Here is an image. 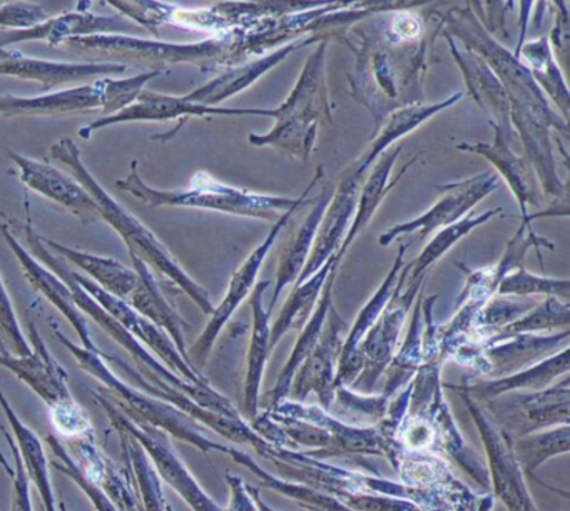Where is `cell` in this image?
Masks as SVG:
<instances>
[{"instance_id":"6da1fadb","label":"cell","mask_w":570,"mask_h":511,"mask_svg":"<svg viewBox=\"0 0 570 511\" xmlns=\"http://www.w3.org/2000/svg\"><path fill=\"white\" fill-rule=\"evenodd\" d=\"M429 40L393 42L386 32L363 33L356 53L355 73H348L353 99L370 110L380 129L386 117L406 106L423 104L422 76L426 69Z\"/></svg>"},{"instance_id":"7a4b0ae2","label":"cell","mask_w":570,"mask_h":511,"mask_svg":"<svg viewBox=\"0 0 570 511\" xmlns=\"http://www.w3.org/2000/svg\"><path fill=\"white\" fill-rule=\"evenodd\" d=\"M256 42L253 29H236L198 43L155 42L121 33L71 37L62 43L75 52L116 57L148 67V70L163 72L171 63L186 62L195 63L206 72L219 66H239L248 53H259Z\"/></svg>"},{"instance_id":"3957f363","label":"cell","mask_w":570,"mask_h":511,"mask_svg":"<svg viewBox=\"0 0 570 511\" xmlns=\"http://www.w3.org/2000/svg\"><path fill=\"white\" fill-rule=\"evenodd\" d=\"M52 159L65 164L71 170L75 179L91 194L98 206L101 219L111 224L119 236L128 246L129 254H135L139 259L145 261L148 266L155 267L163 276L168 277L173 284L185 291L193 303L205 314L212 316L215 306L212 303V296L205 287L199 286L193 277L186 274V271L179 266L176 257L169 253L168 247L146 227L135 214L129 213L122 204H119L115 197L106 193L105 187L96 180V177L89 173L88 167L82 163L81 150L78 144L69 137H62L51 147Z\"/></svg>"},{"instance_id":"277c9868","label":"cell","mask_w":570,"mask_h":511,"mask_svg":"<svg viewBox=\"0 0 570 511\" xmlns=\"http://www.w3.org/2000/svg\"><path fill=\"white\" fill-rule=\"evenodd\" d=\"M325 167L318 166L315 177L302 196L292 197L266 196L249 193L246 189L218 183L208 173H198L193 177L191 186L186 190H158L149 187L139 176L138 160H132L128 177L119 179L116 186L135 196L149 207H193V209L218 210L233 216L256 217L275 224L286 210L309 196L316 184L323 179Z\"/></svg>"},{"instance_id":"5b68a950","label":"cell","mask_w":570,"mask_h":511,"mask_svg":"<svg viewBox=\"0 0 570 511\" xmlns=\"http://www.w3.org/2000/svg\"><path fill=\"white\" fill-rule=\"evenodd\" d=\"M26 237H28L29 247H31L32 253H35L36 259H41L56 276L61 277L66 284H68L69 289L72 293V299H75L76 306L79 309L88 313L112 340L118 341L129 354H131L132 360L136 361V367H138V373L148 381L151 386L163 387V386H175L176 390L185 393L186 396L191 397L195 403H198L199 406L206 407V410L215 411V413L225 414V416L229 417H242L239 411L236 410L235 404L228 400V397L219 394L212 384L208 386H195V384L188 383V381L183 380L178 374L173 373L168 366L159 363L153 354H149V351H146L145 347L141 346L138 340L132 336L129 331H126L115 317L109 316L75 279H72L71 273H69L68 264L62 261L61 256H55L51 253V249L45 246L42 243L41 234L35 229L32 226L31 216L28 217V224L24 227Z\"/></svg>"},{"instance_id":"8992f818","label":"cell","mask_w":570,"mask_h":511,"mask_svg":"<svg viewBox=\"0 0 570 511\" xmlns=\"http://www.w3.org/2000/svg\"><path fill=\"white\" fill-rule=\"evenodd\" d=\"M55 333L58 340L68 347L69 353L76 357L79 367L101 383L99 391H102L129 420L158 428V430L168 433L169 436L193 444L205 453L218 451V453L228 454L229 446L209 440L205 434L206 428L202 426L198 421L193 420L191 416L183 413L173 404L158 400V397L151 396V394L145 393V391L138 390V387L131 386L121 377L116 376L109 370L105 356H101V354L85 350L81 344H76L59 330H55Z\"/></svg>"},{"instance_id":"52a82bcc","label":"cell","mask_w":570,"mask_h":511,"mask_svg":"<svg viewBox=\"0 0 570 511\" xmlns=\"http://www.w3.org/2000/svg\"><path fill=\"white\" fill-rule=\"evenodd\" d=\"M92 400L105 410L112 430L128 433L141 444L159 480L166 481L191 507L193 511H225V508L219 507L189 473L188 468L173 448L168 433L149 424L129 420L102 391H95Z\"/></svg>"},{"instance_id":"ba28073f","label":"cell","mask_w":570,"mask_h":511,"mask_svg":"<svg viewBox=\"0 0 570 511\" xmlns=\"http://www.w3.org/2000/svg\"><path fill=\"white\" fill-rule=\"evenodd\" d=\"M409 273L410 266L405 264L403 269L400 271L392 299L389 301L379 320L370 327L368 333L365 334L362 343L355 350L363 357L362 373L350 386V390L356 391V393L372 394L380 376L385 373L386 367L395 357L406 317H409L410 309H412L420 291L425 287L426 276H429L426 274V276L419 277L412 283H406ZM342 363H345V361H342Z\"/></svg>"},{"instance_id":"9c48e42d","label":"cell","mask_w":570,"mask_h":511,"mask_svg":"<svg viewBox=\"0 0 570 511\" xmlns=\"http://www.w3.org/2000/svg\"><path fill=\"white\" fill-rule=\"evenodd\" d=\"M569 374H566L547 390L507 393L479 404L490 420L513 440L546 428L569 424Z\"/></svg>"},{"instance_id":"30bf717a","label":"cell","mask_w":570,"mask_h":511,"mask_svg":"<svg viewBox=\"0 0 570 511\" xmlns=\"http://www.w3.org/2000/svg\"><path fill=\"white\" fill-rule=\"evenodd\" d=\"M449 390L456 391L462 397L463 404L469 410L473 423L479 428L483 448H485L487 461H489V478L493 493L505 504L509 511H539L533 503L519 461L512 450V438L500 430L489 414L482 410L479 403L466 393L463 384H445Z\"/></svg>"},{"instance_id":"8fae6325","label":"cell","mask_w":570,"mask_h":511,"mask_svg":"<svg viewBox=\"0 0 570 511\" xmlns=\"http://www.w3.org/2000/svg\"><path fill=\"white\" fill-rule=\"evenodd\" d=\"M500 177L493 170H483L469 179L456 180V183L440 184L435 189L442 194L440 200L433 204L422 216L412 220L396 224L386 229L379 237L380 246H390L400 236L419 233L420 239H425L435 230L452 226L466 216L473 206L485 199L489 194L499 187Z\"/></svg>"},{"instance_id":"7c38bea8","label":"cell","mask_w":570,"mask_h":511,"mask_svg":"<svg viewBox=\"0 0 570 511\" xmlns=\"http://www.w3.org/2000/svg\"><path fill=\"white\" fill-rule=\"evenodd\" d=\"M302 204H308V197L299 200L296 206L286 210V213L283 214L275 224H273L272 230H269L266 239L263 240V243L259 244V246L256 247L248 257H246L245 263H243L242 266L235 271V274H233L232 281H229L228 291H226V296L223 297L222 303H219L218 306L215 307V311H213L212 320L206 324L205 331L199 334L196 343L188 350L189 361H191L193 366H195L196 370L205 366L223 327L228 324V321L232 320L233 314H235V311L242 306L243 301L248 297V294L255 289L256 277H258L263 263H265L266 257H268L272 247L275 246L279 234L285 229L286 224L289 223L293 214L298 210V207L302 206Z\"/></svg>"},{"instance_id":"4fadbf2b","label":"cell","mask_w":570,"mask_h":511,"mask_svg":"<svg viewBox=\"0 0 570 511\" xmlns=\"http://www.w3.org/2000/svg\"><path fill=\"white\" fill-rule=\"evenodd\" d=\"M72 279L109 314L115 317L126 331L132 334L138 341L148 344L161 360H165L166 366L173 371V373L181 376L183 380L188 383L195 384V386H208V380L203 376L202 371L196 370L191 363L185 360L179 353L176 344L173 343L171 337L165 333V331L156 327L151 321L142 317L131 304L126 303L125 299L112 296L108 291L102 289L101 286L89 279V277L82 276V274L76 273V271L69 269Z\"/></svg>"},{"instance_id":"5bb4252c","label":"cell","mask_w":570,"mask_h":511,"mask_svg":"<svg viewBox=\"0 0 570 511\" xmlns=\"http://www.w3.org/2000/svg\"><path fill=\"white\" fill-rule=\"evenodd\" d=\"M345 331V320L340 316L338 309L333 304L330 307L322 337L293 377L289 400L303 403L309 393H315L320 406L323 410H330L335 397V374L346 336Z\"/></svg>"},{"instance_id":"9a60e30c","label":"cell","mask_w":570,"mask_h":511,"mask_svg":"<svg viewBox=\"0 0 570 511\" xmlns=\"http://www.w3.org/2000/svg\"><path fill=\"white\" fill-rule=\"evenodd\" d=\"M206 116H263L272 117L273 110L265 109H225V107H206L202 104L189 102L185 96L175 97L168 94L153 92V90H142L138 99L112 114V116L101 117L99 120L89 124L85 129L79 130V136L85 139H91L96 130L105 129L112 124L129 122V120H166L183 119L188 117H206Z\"/></svg>"},{"instance_id":"2e32d148","label":"cell","mask_w":570,"mask_h":511,"mask_svg":"<svg viewBox=\"0 0 570 511\" xmlns=\"http://www.w3.org/2000/svg\"><path fill=\"white\" fill-rule=\"evenodd\" d=\"M106 361L109 363L118 364L121 367L122 373L131 381V386L138 387V390L145 391V393L151 394V396L158 397V400L166 401V403L173 404L178 407L183 413L191 416L193 420L198 421L202 426L209 428V430L216 431L222 434L226 440L232 441L235 444H252L255 448L256 453L262 456L265 453L266 448L272 446L268 441L263 440L252 424L246 423L243 417H229L225 414L215 413V411L206 410V407L199 406L198 403L186 396L181 391L176 390L175 386H163L155 387L141 376V374L132 367L131 364L122 361L118 356H108L106 354Z\"/></svg>"},{"instance_id":"e0dca14e","label":"cell","mask_w":570,"mask_h":511,"mask_svg":"<svg viewBox=\"0 0 570 511\" xmlns=\"http://www.w3.org/2000/svg\"><path fill=\"white\" fill-rule=\"evenodd\" d=\"M29 340L32 343L29 356H14L8 350L0 351V366L8 367L24 381L45 401L48 410L75 400L69 390L68 373L52 356L32 321L29 323Z\"/></svg>"},{"instance_id":"ac0fdd59","label":"cell","mask_w":570,"mask_h":511,"mask_svg":"<svg viewBox=\"0 0 570 511\" xmlns=\"http://www.w3.org/2000/svg\"><path fill=\"white\" fill-rule=\"evenodd\" d=\"M330 39L320 40L306 60L305 67L289 92L288 99L273 109V119L289 117L316 126H332L333 107L330 102L328 82H326V50Z\"/></svg>"},{"instance_id":"d6986e66","label":"cell","mask_w":570,"mask_h":511,"mask_svg":"<svg viewBox=\"0 0 570 511\" xmlns=\"http://www.w3.org/2000/svg\"><path fill=\"white\" fill-rule=\"evenodd\" d=\"M363 180L352 174L342 173L338 186L335 187L332 200L320 220L315 240H313L312 253L303 267L296 284H302L309 276L316 273L330 257H335L342 247L343 239L352 226L353 216L356 210L360 187Z\"/></svg>"},{"instance_id":"ffe728a7","label":"cell","mask_w":570,"mask_h":511,"mask_svg":"<svg viewBox=\"0 0 570 511\" xmlns=\"http://www.w3.org/2000/svg\"><path fill=\"white\" fill-rule=\"evenodd\" d=\"M489 124L495 134L492 144L462 143L456 146V149L485 157L495 167L497 176L502 177L509 189L512 190L513 197L519 203L522 220L530 223L529 207H540L543 203L542 187L537 179L535 170L525 157L517 156L510 149V143L503 137L500 127L490 120Z\"/></svg>"},{"instance_id":"44dd1931","label":"cell","mask_w":570,"mask_h":511,"mask_svg":"<svg viewBox=\"0 0 570 511\" xmlns=\"http://www.w3.org/2000/svg\"><path fill=\"white\" fill-rule=\"evenodd\" d=\"M68 444L66 448L79 470L108 494L118 511H139V497L131 470L125 461L119 466L99 448L96 433L68 441Z\"/></svg>"},{"instance_id":"7402d4cb","label":"cell","mask_w":570,"mask_h":511,"mask_svg":"<svg viewBox=\"0 0 570 511\" xmlns=\"http://www.w3.org/2000/svg\"><path fill=\"white\" fill-rule=\"evenodd\" d=\"M9 156L18 166L19 176L26 186L71 210L85 226L101 220L95 199L78 180L51 164L16 153H9Z\"/></svg>"},{"instance_id":"603a6c76","label":"cell","mask_w":570,"mask_h":511,"mask_svg":"<svg viewBox=\"0 0 570 511\" xmlns=\"http://www.w3.org/2000/svg\"><path fill=\"white\" fill-rule=\"evenodd\" d=\"M128 69L121 62H52V60L35 59L19 50L0 47V73L18 77V79L41 82L45 92L55 87L76 80L98 76H119Z\"/></svg>"},{"instance_id":"cb8c5ba5","label":"cell","mask_w":570,"mask_h":511,"mask_svg":"<svg viewBox=\"0 0 570 511\" xmlns=\"http://www.w3.org/2000/svg\"><path fill=\"white\" fill-rule=\"evenodd\" d=\"M268 411L283 414V416L309 421V423L323 428L332 440V456H342V454H385L389 456V443L383 440L376 426H355V424L343 423L338 417L330 416L320 404L305 406L298 401L286 397Z\"/></svg>"},{"instance_id":"d4e9b609","label":"cell","mask_w":570,"mask_h":511,"mask_svg":"<svg viewBox=\"0 0 570 511\" xmlns=\"http://www.w3.org/2000/svg\"><path fill=\"white\" fill-rule=\"evenodd\" d=\"M449 40L450 52L453 59L459 63L465 79L469 96L475 100L476 106L489 114L490 122L495 124L502 130L503 137L512 143L515 137L512 122H510V102L505 89L499 77L495 76L489 63L476 56L472 50L465 47H459V43L452 37L443 36Z\"/></svg>"},{"instance_id":"484cf974","label":"cell","mask_w":570,"mask_h":511,"mask_svg":"<svg viewBox=\"0 0 570 511\" xmlns=\"http://www.w3.org/2000/svg\"><path fill=\"white\" fill-rule=\"evenodd\" d=\"M0 233L4 236L6 243L9 244L12 253L18 257L19 263H21L22 273H24L26 279L32 284L35 289L45 294L46 299L51 301V303L55 304V306L58 307L66 317H68L69 323L72 324L76 333L81 337L82 347L106 357V354L102 353V351L96 346L95 341H92L88 321H86L82 311L76 306L68 284H66L61 277L56 276L51 269L42 266V264L39 263L32 254H29V250L26 249L18 239H16L14 234L11 233V229H9L2 220H0Z\"/></svg>"},{"instance_id":"4316f807","label":"cell","mask_w":570,"mask_h":511,"mask_svg":"<svg viewBox=\"0 0 570 511\" xmlns=\"http://www.w3.org/2000/svg\"><path fill=\"white\" fill-rule=\"evenodd\" d=\"M108 77L89 86L58 90L39 97H0V116H68L91 109H108Z\"/></svg>"},{"instance_id":"83f0119b","label":"cell","mask_w":570,"mask_h":511,"mask_svg":"<svg viewBox=\"0 0 570 511\" xmlns=\"http://www.w3.org/2000/svg\"><path fill=\"white\" fill-rule=\"evenodd\" d=\"M320 40H323V37L313 36L309 39L292 40V42L276 49L275 52L268 53V56L258 57L252 62L232 67V69L219 73L218 77L185 97L189 102L202 104L206 107H218V104H222L223 100L252 87L259 77L265 76L273 67L282 63L286 57L292 56L299 47H306L309 43L320 42Z\"/></svg>"},{"instance_id":"f1b7e54d","label":"cell","mask_w":570,"mask_h":511,"mask_svg":"<svg viewBox=\"0 0 570 511\" xmlns=\"http://www.w3.org/2000/svg\"><path fill=\"white\" fill-rule=\"evenodd\" d=\"M570 331L556 334H519L505 341L483 347V356L489 363V377L509 376L540 363L546 357L569 347Z\"/></svg>"},{"instance_id":"f546056e","label":"cell","mask_w":570,"mask_h":511,"mask_svg":"<svg viewBox=\"0 0 570 511\" xmlns=\"http://www.w3.org/2000/svg\"><path fill=\"white\" fill-rule=\"evenodd\" d=\"M462 99L463 94L456 92L436 104H415V106L402 107V109L390 114L385 122L380 126V129L373 132L372 144L366 147L365 153L362 154L358 160H355V163L346 167V173L360 177V179H366V173H368L370 166H373L376 159H379L383 153H386V149H389L392 144L405 137L406 134L419 129L423 122L432 119L433 116L442 112V110L455 106V104H459Z\"/></svg>"},{"instance_id":"4dcf8cb0","label":"cell","mask_w":570,"mask_h":511,"mask_svg":"<svg viewBox=\"0 0 570 511\" xmlns=\"http://www.w3.org/2000/svg\"><path fill=\"white\" fill-rule=\"evenodd\" d=\"M91 3L79 2L75 12H66L62 16L52 17L32 29L2 30L0 32V47L19 43L22 40H48L49 46L55 47L71 37L92 36L105 33V30H119L126 26V20L116 17L95 16L88 12Z\"/></svg>"},{"instance_id":"1f68e13d","label":"cell","mask_w":570,"mask_h":511,"mask_svg":"<svg viewBox=\"0 0 570 511\" xmlns=\"http://www.w3.org/2000/svg\"><path fill=\"white\" fill-rule=\"evenodd\" d=\"M131 261L136 274H138V283H136L135 291H132L131 296H129L131 306L135 307L142 317L151 321L156 327L165 331V333L171 337L176 347H178L181 356L185 357L188 363H191V361H189L185 337V331L189 330L188 321H186L185 317L171 306V303L163 296L161 287H159L158 281L155 279L151 271H149L148 264L139 259L135 254H131Z\"/></svg>"},{"instance_id":"d6a6232c","label":"cell","mask_w":570,"mask_h":511,"mask_svg":"<svg viewBox=\"0 0 570 511\" xmlns=\"http://www.w3.org/2000/svg\"><path fill=\"white\" fill-rule=\"evenodd\" d=\"M338 267L340 263L335 259L332 271H330L328 277H326V283L325 286H323L318 304H316L315 311H313L308 323H306L305 327L299 331L298 340H296L292 354H289L288 361H286L282 373H279L275 387L259 400V407H263V410H272V407H275L279 401L286 400V397L289 396V387H292V381L293 377H295L296 371H298L299 366L305 363L306 357H308L309 353L315 350L316 343H318L320 337H322L323 327H325L330 307L333 306V287H335Z\"/></svg>"},{"instance_id":"836d02e7","label":"cell","mask_w":570,"mask_h":511,"mask_svg":"<svg viewBox=\"0 0 570 511\" xmlns=\"http://www.w3.org/2000/svg\"><path fill=\"white\" fill-rule=\"evenodd\" d=\"M335 186L332 183L323 187L322 194L315 199V207L312 213L303 220L302 226L289 236L279 250L278 267H276V286L273 291L272 301H269L268 313L273 314L276 301L279 299L286 287L295 286L312 253L313 240H315L316 230H318L320 220L332 200Z\"/></svg>"},{"instance_id":"e575fe53","label":"cell","mask_w":570,"mask_h":511,"mask_svg":"<svg viewBox=\"0 0 570 511\" xmlns=\"http://www.w3.org/2000/svg\"><path fill=\"white\" fill-rule=\"evenodd\" d=\"M570 347H563L559 353L546 357L540 363L532 364L525 370L517 371L509 376L493 377V380H476L475 383H465L466 393L476 401L492 400L507 393L519 391H542L552 386L560 376L569 374Z\"/></svg>"},{"instance_id":"d590c367","label":"cell","mask_w":570,"mask_h":511,"mask_svg":"<svg viewBox=\"0 0 570 511\" xmlns=\"http://www.w3.org/2000/svg\"><path fill=\"white\" fill-rule=\"evenodd\" d=\"M403 147L399 146L396 149L383 153L382 156L376 159V163L373 164V170L370 173V176L363 180L362 187H360L358 199H356V210L355 216H353L352 226H350L348 233H346L345 239H343L342 247H340L335 256L338 263H342L343 257L348 253L353 240L366 229L370 220L375 216L376 210L382 206L385 197L389 196L390 190L400 183V179L405 176L406 169L415 163L416 156L412 157V159L402 167L396 179L390 180L393 166H395L396 159H399Z\"/></svg>"},{"instance_id":"8d00e7d4","label":"cell","mask_w":570,"mask_h":511,"mask_svg":"<svg viewBox=\"0 0 570 511\" xmlns=\"http://www.w3.org/2000/svg\"><path fill=\"white\" fill-rule=\"evenodd\" d=\"M269 281H263L252 291L253 327L252 341H249L248 357H246L245 386V413L249 420H255L259 413V400H262L263 374H265L266 363H268L272 347H269V327H272V314L263 307V294L269 287Z\"/></svg>"},{"instance_id":"74e56055","label":"cell","mask_w":570,"mask_h":511,"mask_svg":"<svg viewBox=\"0 0 570 511\" xmlns=\"http://www.w3.org/2000/svg\"><path fill=\"white\" fill-rule=\"evenodd\" d=\"M0 406L4 410L9 424H11L12 436L18 443L22 461H24L29 481L35 483L39 494H41L45 511H59L58 503H56L55 488H52L51 471H49V460L46 456L41 438L18 416L2 387H0Z\"/></svg>"},{"instance_id":"f35d334b","label":"cell","mask_w":570,"mask_h":511,"mask_svg":"<svg viewBox=\"0 0 570 511\" xmlns=\"http://www.w3.org/2000/svg\"><path fill=\"white\" fill-rule=\"evenodd\" d=\"M41 239L48 249H52L58 256L71 261L79 269L86 271L98 286L108 291L112 296L126 301L135 291L138 274L135 269L125 266L121 261L95 256V254L86 253V250L72 249V247L62 246V244L48 239V237L41 236Z\"/></svg>"},{"instance_id":"ab89813d","label":"cell","mask_w":570,"mask_h":511,"mask_svg":"<svg viewBox=\"0 0 570 511\" xmlns=\"http://www.w3.org/2000/svg\"><path fill=\"white\" fill-rule=\"evenodd\" d=\"M335 257H330L318 271L302 284H295L292 293L286 297L285 304L279 309L278 317L269 327V347L275 350L276 344L282 341L288 331H302L305 324L312 317L320 296H322L323 286H325L326 277L332 271Z\"/></svg>"},{"instance_id":"60d3db41","label":"cell","mask_w":570,"mask_h":511,"mask_svg":"<svg viewBox=\"0 0 570 511\" xmlns=\"http://www.w3.org/2000/svg\"><path fill=\"white\" fill-rule=\"evenodd\" d=\"M519 56L523 57L522 63L529 69L530 76L535 80L539 89L547 94L552 102H556L560 116L569 122L570 94L549 39L540 37L533 42L523 43Z\"/></svg>"},{"instance_id":"b9f144b4","label":"cell","mask_w":570,"mask_h":511,"mask_svg":"<svg viewBox=\"0 0 570 511\" xmlns=\"http://www.w3.org/2000/svg\"><path fill=\"white\" fill-rule=\"evenodd\" d=\"M228 454L233 458V461L242 464L243 468H246V470L252 471L255 476H258L259 488L276 491V493L289 498V500L295 501V503H298L302 508H306V510L352 511L348 510L345 504L340 503L336 498L322 493V491L315 490V488L306 487V484L303 483H295V481L283 480V478L276 476V474L268 473V471L259 466L255 458L249 456L245 451L229 446Z\"/></svg>"},{"instance_id":"7bdbcfd3","label":"cell","mask_w":570,"mask_h":511,"mask_svg":"<svg viewBox=\"0 0 570 511\" xmlns=\"http://www.w3.org/2000/svg\"><path fill=\"white\" fill-rule=\"evenodd\" d=\"M409 249V243L400 244L399 253H396L395 261H393L392 269L386 274L383 283L380 284L379 289L375 291L368 303L362 307L355 323L350 327L346 333L345 341H343L342 353H340L338 363L350 360L355 354L356 347L362 343L365 334L368 333L370 327L379 320L380 314L385 309L389 301L392 299L393 291H395L396 281H399L400 271L405 266V254Z\"/></svg>"},{"instance_id":"ee69618b","label":"cell","mask_w":570,"mask_h":511,"mask_svg":"<svg viewBox=\"0 0 570 511\" xmlns=\"http://www.w3.org/2000/svg\"><path fill=\"white\" fill-rule=\"evenodd\" d=\"M512 450L522 473L533 476L535 471L550 458L569 453L570 426L560 424V426H553L547 431H535V433L513 438Z\"/></svg>"},{"instance_id":"f6af8a7d","label":"cell","mask_w":570,"mask_h":511,"mask_svg":"<svg viewBox=\"0 0 570 511\" xmlns=\"http://www.w3.org/2000/svg\"><path fill=\"white\" fill-rule=\"evenodd\" d=\"M275 126L266 134H249L253 146H272L293 159L309 160L315 150L318 127L289 117L275 119Z\"/></svg>"},{"instance_id":"bcb514c9","label":"cell","mask_w":570,"mask_h":511,"mask_svg":"<svg viewBox=\"0 0 570 511\" xmlns=\"http://www.w3.org/2000/svg\"><path fill=\"white\" fill-rule=\"evenodd\" d=\"M502 213V207H493V209L487 210V213L479 214H470V216L463 217L459 223L452 224V226L443 227L439 233L433 236V239L426 244L425 249L409 264L410 273L409 277H406V283H412V281L419 279V277L426 276L429 274L430 267L443 256V254L449 253L460 239L469 236L475 227L482 226V224L489 223L493 216Z\"/></svg>"},{"instance_id":"7dc6e473","label":"cell","mask_w":570,"mask_h":511,"mask_svg":"<svg viewBox=\"0 0 570 511\" xmlns=\"http://www.w3.org/2000/svg\"><path fill=\"white\" fill-rule=\"evenodd\" d=\"M570 324V304L559 297L547 296L535 303L532 309L527 311L519 320L503 327L492 337L485 346L519 336V334L547 333V331H566ZM483 346V347H485Z\"/></svg>"},{"instance_id":"c3c4849f","label":"cell","mask_w":570,"mask_h":511,"mask_svg":"<svg viewBox=\"0 0 570 511\" xmlns=\"http://www.w3.org/2000/svg\"><path fill=\"white\" fill-rule=\"evenodd\" d=\"M497 294L513 297L552 296L569 303L570 281L537 276V274L527 271L525 267L519 266L500 281Z\"/></svg>"},{"instance_id":"681fc988","label":"cell","mask_w":570,"mask_h":511,"mask_svg":"<svg viewBox=\"0 0 570 511\" xmlns=\"http://www.w3.org/2000/svg\"><path fill=\"white\" fill-rule=\"evenodd\" d=\"M46 444H48L49 450H51V460H49V468H55L59 473L66 474V476L71 478L82 491H85L86 497L91 501L92 507L98 511H118V508L115 507L111 500H109L108 494L98 487V484L91 483L88 478L82 474V471L79 470L76 461L72 460L71 454H69L68 448L62 443L61 438L56 433L46 434Z\"/></svg>"},{"instance_id":"f907efd6","label":"cell","mask_w":570,"mask_h":511,"mask_svg":"<svg viewBox=\"0 0 570 511\" xmlns=\"http://www.w3.org/2000/svg\"><path fill=\"white\" fill-rule=\"evenodd\" d=\"M390 400L392 396L386 393L375 396V394L356 393L346 386L335 387V397H333V401L342 407L343 414L356 423L355 426L379 424L385 416Z\"/></svg>"},{"instance_id":"816d5d0a","label":"cell","mask_w":570,"mask_h":511,"mask_svg":"<svg viewBox=\"0 0 570 511\" xmlns=\"http://www.w3.org/2000/svg\"><path fill=\"white\" fill-rule=\"evenodd\" d=\"M48 411L52 426L58 431L59 436L66 438L68 441L95 433L91 416L86 407H82L76 400L59 404Z\"/></svg>"},{"instance_id":"f5cc1de1","label":"cell","mask_w":570,"mask_h":511,"mask_svg":"<svg viewBox=\"0 0 570 511\" xmlns=\"http://www.w3.org/2000/svg\"><path fill=\"white\" fill-rule=\"evenodd\" d=\"M0 431L4 433L6 441H8L9 448H11L16 463V473L14 478H12L11 511H35V508H32L28 471H26L24 461H22L21 453H19L14 436H12L11 431L2 426V423H0Z\"/></svg>"},{"instance_id":"db71d44e","label":"cell","mask_w":570,"mask_h":511,"mask_svg":"<svg viewBox=\"0 0 570 511\" xmlns=\"http://www.w3.org/2000/svg\"><path fill=\"white\" fill-rule=\"evenodd\" d=\"M48 19L46 10L36 3L16 2L0 6V27L4 29H32Z\"/></svg>"},{"instance_id":"11a10c76","label":"cell","mask_w":570,"mask_h":511,"mask_svg":"<svg viewBox=\"0 0 570 511\" xmlns=\"http://www.w3.org/2000/svg\"><path fill=\"white\" fill-rule=\"evenodd\" d=\"M386 33H389L393 42H416L423 36L422 19L416 13L410 12V10H400L393 17Z\"/></svg>"},{"instance_id":"9f6ffc18","label":"cell","mask_w":570,"mask_h":511,"mask_svg":"<svg viewBox=\"0 0 570 511\" xmlns=\"http://www.w3.org/2000/svg\"><path fill=\"white\" fill-rule=\"evenodd\" d=\"M226 481L229 484V504L225 511H259L249 493L248 484L243 481L238 474H226Z\"/></svg>"},{"instance_id":"6f0895ef","label":"cell","mask_w":570,"mask_h":511,"mask_svg":"<svg viewBox=\"0 0 570 511\" xmlns=\"http://www.w3.org/2000/svg\"><path fill=\"white\" fill-rule=\"evenodd\" d=\"M249 493H252L253 500H255L256 507H258L259 511H278L275 510V508L269 507L268 503H266L265 500L262 498V493H259L258 487H249L248 484Z\"/></svg>"},{"instance_id":"680465c9","label":"cell","mask_w":570,"mask_h":511,"mask_svg":"<svg viewBox=\"0 0 570 511\" xmlns=\"http://www.w3.org/2000/svg\"><path fill=\"white\" fill-rule=\"evenodd\" d=\"M0 464H2V468H4L6 473H8V476L14 478V466H12L11 461L6 458V454L2 453V450H0Z\"/></svg>"},{"instance_id":"91938a15","label":"cell","mask_w":570,"mask_h":511,"mask_svg":"<svg viewBox=\"0 0 570 511\" xmlns=\"http://www.w3.org/2000/svg\"><path fill=\"white\" fill-rule=\"evenodd\" d=\"M59 511H69L68 508H66L65 501H61V503H59Z\"/></svg>"},{"instance_id":"94428289","label":"cell","mask_w":570,"mask_h":511,"mask_svg":"<svg viewBox=\"0 0 570 511\" xmlns=\"http://www.w3.org/2000/svg\"><path fill=\"white\" fill-rule=\"evenodd\" d=\"M166 511H175V510H173L171 504H168V507H166Z\"/></svg>"}]
</instances>
